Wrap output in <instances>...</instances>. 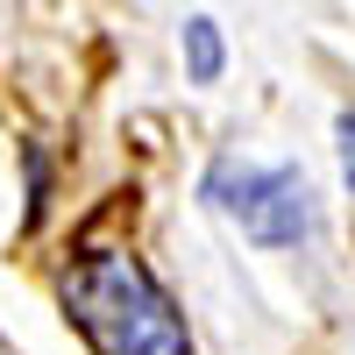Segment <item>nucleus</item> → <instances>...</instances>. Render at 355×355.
I'll use <instances>...</instances> for the list:
<instances>
[{"mask_svg":"<svg viewBox=\"0 0 355 355\" xmlns=\"http://www.w3.org/2000/svg\"><path fill=\"white\" fill-rule=\"evenodd\" d=\"M206 206L227 214L263 249H299L313 234V220H320L306 171H291V164H234L227 157V164L206 171Z\"/></svg>","mask_w":355,"mask_h":355,"instance_id":"2","label":"nucleus"},{"mask_svg":"<svg viewBox=\"0 0 355 355\" xmlns=\"http://www.w3.org/2000/svg\"><path fill=\"white\" fill-rule=\"evenodd\" d=\"M334 135H341V178H348V192H355V114H341Z\"/></svg>","mask_w":355,"mask_h":355,"instance_id":"4","label":"nucleus"},{"mask_svg":"<svg viewBox=\"0 0 355 355\" xmlns=\"http://www.w3.org/2000/svg\"><path fill=\"white\" fill-rule=\"evenodd\" d=\"M57 299L93 355H192L185 313L171 306V291L135 249H78L57 277Z\"/></svg>","mask_w":355,"mask_h":355,"instance_id":"1","label":"nucleus"},{"mask_svg":"<svg viewBox=\"0 0 355 355\" xmlns=\"http://www.w3.org/2000/svg\"><path fill=\"white\" fill-rule=\"evenodd\" d=\"M220 57H227V50H220V28L206 21V15H192V21H185V64H192V78L214 85V78H220Z\"/></svg>","mask_w":355,"mask_h":355,"instance_id":"3","label":"nucleus"}]
</instances>
